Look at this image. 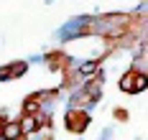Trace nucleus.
<instances>
[{
    "label": "nucleus",
    "mask_w": 148,
    "mask_h": 140,
    "mask_svg": "<svg viewBox=\"0 0 148 140\" xmlns=\"http://www.w3.org/2000/svg\"><path fill=\"white\" fill-rule=\"evenodd\" d=\"M87 125H89V115L84 109H72V112H66V127H69L72 133H82Z\"/></svg>",
    "instance_id": "f03ea898"
},
{
    "label": "nucleus",
    "mask_w": 148,
    "mask_h": 140,
    "mask_svg": "<svg viewBox=\"0 0 148 140\" xmlns=\"http://www.w3.org/2000/svg\"><path fill=\"white\" fill-rule=\"evenodd\" d=\"M120 87H123V92H143V87H146V74L130 69V71L123 77Z\"/></svg>",
    "instance_id": "f257e3e1"
},
{
    "label": "nucleus",
    "mask_w": 148,
    "mask_h": 140,
    "mask_svg": "<svg viewBox=\"0 0 148 140\" xmlns=\"http://www.w3.org/2000/svg\"><path fill=\"white\" fill-rule=\"evenodd\" d=\"M21 135H23V130H21V125H18V122H5V125H3V138L18 140Z\"/></svg>",
    "instance_id": "7ed1b4c3"
}]
</instances>
